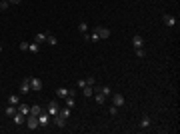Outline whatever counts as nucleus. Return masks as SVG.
<instances>
[{
    "mask_svg": "<svg viewBox=\"0 0 180 134\" xmlns=\"http://www.w3.org/2000/svg\"><path fill=\"white\" fill-rule=\"evenodd\" d=\"M26 126L30 128V130H36V128L40 126V124H38V116H36V114H28V116H26Z\"/></svg>",
    "mask_w": 180,
    "mask_h": 134,
    "instance_id": "f257e3e1",
    "label": "nucleus"
},
{
    "mask_svg": "<svg viewBox=\"0 0 180 134\" xmlns=\"http://www.w3.org/2000/svg\"><path fill=\"white\" fill-rule=\"evenodd\" d=\"M58 110H60V104L56 102V100H50V102H48V108H46V112H48L50 116H56V114H58Z\"/></svg>",
    "mask_w": 180,
    "mask_h": 134,
    "instance_id": "f03ea898",
    "label": "nucleus"
},
{
    "mask_svg": "<svg viewBox=\"0 0 180 134\" xmlns=\"http://www.w3.org/2000/svg\"><path fill=\"white\" fill-rule=\"evenodd\" d=\"M48 122H50V114L48 112H40L38 114V124L44 128V126H48Z\"/></svg>",
    "mask_w": 180,
    "mask_h": 134,
    "instance_id": "7ed1b4c3",
    "label": "nucleus"
},
{
    "mask_svg": "<svg viewBox=\"0 0 180 134\" xmlns=\"http://www.w3.org/2000/svg\"><path fill=\"white\" fill-rule=\"evenodd\" d=\"M30 78H22V82H20V94H28L30 92Z\"/></svg>",
    "mask_w": 180,
    "mask_h": 134,
    "instance_id": "20e7f679",
    "label": "nucleus"
},
{
    "mask_svg": "<svg viewBox=\"0 0 180 134\" xmlns=\"http://www.w3.org/2000/svg\"><path fill=\"white\" fill-rule=\"evenodd\" d=\"M42 86H44V84H42V80H40V78H30V88L34 90V92H40Z\"/></svg>",
    "mask_w": 180,
    "mask_h": 134,
    "instance_id": "39448f33",
    "label": "nucleus"
},
{
    "mask_svg": "<svg viewBox=\"0 0 180 134\" xmlns=\"http://www.w3.org/2000/svg\"><path fill=\"white\" fill-rule=\"evenodd\" d=\"M12 120H14V124H16V126H22V124L26 122V116H24V114H20V112L16 110V114L12 116Z\"/></svg>",
    "mask_w": 180,
    "mask_h": 134,
    "instance_id": "423d86ee",
    "label": "nucleus"
},
{
    "mask_svg": "<svg viewBox=\"0 0 180 134\" xmlns=\"http://www.w3.org/2000/svg\"><path fill=\"white\" fill-rule=\"evenodd\" d=\"M132 44H134V48H142V46H144V38L140 34H134L132 36Z\"/></svg>",
    "mask_w": 180,
    "mask_h": 134,
    "instance_id": "0eeeda50",
    "label": "nucleus"
},
{
    "mask_svg": "<svg viewBox=\"0 0 180 134\" xmlns=\"http://www.w3.org/2000/svg\"><path fill=\"white\" fill-rule=\"evenodd\" d=\"M94 30L98 32V36H100V38H108V36H110V30H108L106 26H96Z\"/></svg>",
    "mask_w": 180,
    "mask_h": 134,
    "instance_id": "6e6552de",
    "label": "nucleus"
},
{
    "mask_svg": "<svg viewBox=\"0 0 180 134\" xmlns=\"http://www.w3.org/2000/svg\"><path fill=\"white\" fill-rule=\"evenodd\" d=\"M162 20H164V24H166V26H176V18H174L172 14H164Z\"/></svg>",
    "mask_w": 180,
    "mask_h": 134,
    "instance_id": "1a4fd4ad",
    "label": "nucleus"
},
{
    "mask_svg": "<svg viewBox=\"0 0 180 134\" xmlns=\"http://www.w3.org/2000/svg\"><path fill=\"white\" fill-rule=\"evenodd\" d=\"M46 36H48V32H36V34H34V42H36V44H42V42H46Z\"/></svg>",
    "mask_w": 180,
    "mask_h": 134,
    "instance_id": "9d476101",
    "label": "nucleus"
},
{
    "mask_svg": "<svg viewBox=\"0 0 180 134\" xmlns=\"http://www.w3.org/2000/svg\"><path fill=\"white\" fill-rule=\"evenodd\" d=\"M112 104L114 106H122L124 104V96L122 94H112Z\"/></svg>",
    "mask_w": 180,
    "mask_h": 134,
    "instance_id": "9b49d317",
    "label": "nucleus"
},
{
    "mask_svg": "<svg viewBox=\"0 0 180 134\" xmlns=\"http://www.w3.org/2000/svg\"><path fill=\"white\" fill-rule=\"evenodd\" d=\"M68 94H70V90L68 88H64V86H60V88H56V96H58V98H66V96H68Z\"/></svg>",
    "mask_w": 180,
    "mask_h": 134,
    "instance_id": "f8f14e48",
    "label": "nucleus"
},
{
    "mask_svg": "<svg viewBox=\"0 0 180 134\" xmlns=\"http://www.w3.org/2000/svg\"><path fill=\"white\" fill-rule=\"evenodd\" d=\"M94 88H96V90H100V92L104 94V96H112V90H110V86H106V84H104V86H96V84H94Z\"/></svg>",
    "mask_w": 180,
    "mask_h": 134,
    "instance_id": "ddd939ff",
    "label": "nucleus"
},
{
    "mask_svg": "<svg viewBox=\"0 0 180 134\" xmlns=\"http://www.w3.org/2000/svg\"><path fill=\"white\" fill-rule=\"evenodd\" d=\"M150 124H152V118L144 114V116L140 118V128H150Z\"/></svg>",
    "mask_w": 180,
    "mask_h": 134,
    "instance_id": "4468645a",
    "label": "nucleus"
},
{
    "mask_svg": "<svg viewBox=\"0 0 180 134\" xmlns=\"http://www.w3.org/2000/svg\"><path fill=\"white\" fill-rule=\"evenodd\" d=\"M64 102H66V108H70V110H72V108H74V104H76V98H74L72 94H68V96L64 98Z\"/></svg>",
    "mask_w": 180,
    "mask_h": 134,
    "instance_id": "2eb2a0df",
    "label": "nucleus"
},
{
    "mask_svg": "<svg viewBox=\"0 0 180 134\" xmlns=\"http://www.w3.org/2000/svg\"><path fill=\"white\" fill-rule=\"evenodd\" d=\"M16 110H18L20 114H24V116H28V114H30V106H28V104H18Z\"/></svg>",
    "mask_w": 180,
    "mask_h": 134,
    "instance_id": "dca6fc26",
    "label": "nucleus"
},
{
    "mask_svg": "<svg viewBox=\"0 0 180 134\" xmlns=\"http://www.w3.org/2000/svg\"><path fill=\"white\" fill-rule=\"evenodd\" d=\"M28 52H32V54H38V52H40V44L30 42V44H28Z\"/></svg>",
    "mask_w": 180,
    "mask_h": 134,
    "instance_id": "f3484780",
    "label": "nucleus"
},
{
    "mask_svg": "<svg viewBox=\"0 0 180 134\" xmlns=\"http://www.w3.org/2000/svg\"><path fill=\"white\" fill-rule=\"evenodd\" d=\"M8 104H12V106H18V104H20V96H16V94H10V96H8Z\"/></svg>",
    "mask_w": 180,
    "mask_h": 134,
    "instance_id": "a211bd4d",
    "label": "nucleus"
},
{
    "mask_svg": "<svg viewBox=\"0 0 180 134\" xmlns=\"http://www.w3.org/2000/svg\"><path fill=\"white\" fill-rule=\"evenodd\" d=\"M4 114H6V116H14V114H16V106H12V104H8L6 108H4Z\"/></svg>",
    "mask_w": 180,
    "mask_h": 134,
    "instance_id": "6ab92c4d",
    "label": "nucleus"
},
{
    "mask_svg": "<svg viewBox=\"0 0 180 134\" xmlns=\"http://www.w3.org/2000/svg\"><path fill=\"white\" fill-rule=\"evenodd\" d=\"M58 116H62L64 120H68V118H70V108H66V106L60 108V110H58Z\"/></svg>",
    "mask_w": 180,
    "mask_h": 134,
    "instance_id": "aec40b11",
    "label": "nucleus"
},
{
    "mask_svg": "<svg viewBox=\"0 0 180 134\" xmlns=\"http://www.w3.org/2000/svg\"><path fill=\"white\" fill-rule=\"evenodd\" d=\"M54 124H56L58 128H64V126H66V120H64L62 116H58V114H56V116H54Z\"/></svg>",
    "mask_w": 180,
    "mask_h": 134,
    "instance_id": "412c9836",
    "label": "nucleus"
},
{
    "mask_svg": "<svg viewBox=\"0 0 180 134\" xmlns=\"http://www.w3.org/2000/svg\"><path fill=\"white\" fill-rule=\"evenodd\" d=\"M46 42H48L50 46H56V44H58V38H56L54 34H48V36H46Z\"/></svg>",
    "mask_w": 180,
    "mask_h": 134,
    "instance_id": "4be33fe9",
    "label": "nucleus"
},
{
    "mask_svg": "<svg viewBox=\"0 0 180 134\" xmlns=\"http://www.w3.org/2000/svg\"><path fill=\"white\" fill-rule=\"evenodd\" d=\"M40 112H42V106H40V104H32V106H30V114H36V116H38Z\"/></svg>",
    "mask_w": 180,
    "mask_h": 134,
    "instance_id": "5701e85b",
    "label": "nucleus"
},
{
    "mask_svg": "<svg viewBox=\"0 0 180 134\" xmlns=\"http://www.w3.org/2000/svg\"><path fill=\"white\" fill-rule=\"evenodd\" d=\"M82 94H84V96H92V94H94V86H84Z\"/></svg>",
    "mask_w": 180,
    "mask_h": 134,
    "instance_id": "b1692460",
    "label": "nucleus"
},
{
    "mask_svg": "<svg viewBox=\"0 0 180 134\" xmlns=\"http://www.w3.org/2000/svg\"><path fill=\"white\" fill-rule=\"evenodd\" d=\"M28 44H30V42H26V40H22L20 44H18V48H20L22 52H28Z\"/></svg>",
    "mask_w": 180,
    "mask_h": 134,
    "instance_id": "393cba45",
    "label": "nucleus"
},
{
    "mask_svg": "<svg viewBox=\"0 0 180 134\" xmlns=\"http://www.w3.org/2000/svg\"><path fill=\"white\" fill-rule=\"evenodd\" d=\"M78 30L82 32V34H84V32H88V24H86V22H80V24H78Z\"/></svg>",
    "mask_w": 180,
    "mask_h": 134,
    "instance_id": "a878e982",
    "label": "nucleus"
},
{
    "mask_svg": "<svg viewBox=\"0 0 180 134\" xmlns=\"http://www.w3.org/2000/svg\"><path fill=\"white\" fill-rule=\"evenodd\" d=\"M86 80V86H94L96 84V78H94V76H88V78H84Z\"/></svg>",
    "mask_w": 180,
    "mask_h": 134,
    "instance_id": "bb28decb",
    "label": "nucleus"
},
{
    "mask_svg": "<svg viewBox=\"0 0 180 134\" xmlns=\"http://www.w3.org/2000/svg\"><path fill=\"white\" fill-rule=\"evenodd\" d=\"M8 4H10L8 0H0V10H6V8H8Z\"/></svg>",
    "mask_w": 180,
    "mask_h": 134,
    "instance_id": "cd10ccee",
    "label": "nucleus"
},
{
    "mask_svg": "<svg viewBox=\"0 0 180 134\" xmlns=\"http://www.w3.org/2000/svg\"><path fill=\"white\" fill-rule=\"evenodd\" d=\"M136 56H140V58H144V56H146L144 48H136Z\"/></svg>",
    "mask_w": 180,
    "mask_h": 134,
    "instance_id": "c85d7f7f",
    "label": "nucleus"
},
{
    "mask_svg": "<svg viewBox=\"0 0 180 134\" xmlns=\"http://www.w3.org/2000/svg\"><path fill=\"white\" fill-rule=\"evenodd\" d=\"M90 40H94V42L100 40V36H98V32H96V30H94V34H90Z\"/></svg>",
    "mask_w": 180,
    "mask_h": 134,
    "instance_id": "c756f323",
    "label": "nucleus"
},
{
    "mask_svg": "<svg viewBox=\"0 0 180 134\" xmlns=\"http://www.w3.org/2000/svg\"><path fill=\"white\" fill-rule=\"evenodd\" d=\"M116 112H118V106H114V104H112V106H110V114H112V116H114Z\"/></svg>",
    "mask_w": 180,
    "mask_h": 134,
    "instance_id": "7c9ffc66",
    "label": "nucleus"
},
{
    "mask_svg": "<svg viewBox=\"0 0 180 134\" xmlns=\"http://www.w3.org/2000/svg\"><path fill=\"white\" fill-rule=\"evenodd\" d=\"M84 86H86V80H78V88H80V90H82V88H84Z\"/></svg>",
    "mask_w": 180,
    "mask_h": 134,
    "instance_id": "2f4dec72",
    "label": "nucleus"
},
{
    "mask_svg": "<svg viewBox=\"0 0 180 134\" xmlns=\"http://www.w3.org/2000/svg\"><path fill=\"white\" fill-rule=\"evenodd\" d=\"M8 2H10V4H20L22 0H8Z\"/></svg>",
    "mask_w": 180,
    "mask_h": 134,
    "instance_id": "473e14b6",
    "label": "nucleus"
},
{
    "mask_svg": "<svg viewBox=\"0 0 180 134\" xmlns=\"http://www.w3.org/2000/svg\"><path fill=\"white\" fill-rule=\"evenodd\" d=\"M0 52H2V46H0Z\"/></svg>",
    "mask_w": 180,
    "mask_h": 134,
    "instance_id": "72a5a7b5",
    "label": "nucleus"
}]
</instances>
